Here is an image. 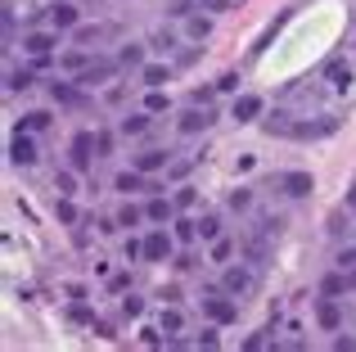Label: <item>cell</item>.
<instances>
[{"label":"cell","instance_id":"ac0fdd59","mask_svg":"<svg viewBox=\"0 0 356 352\" xmlns=\"http://www.w3.org/2000/svg\"><path fill=\"white\" fill-rule=\"evenodd\" d=\"M325 77H330V86L339 90V95H348L352 81H356V68H352V63H343V59H330V63H325Z\"/></svg>","mask_w":356,"mask_h":352},{"label":"cell","instance_id":"11a10c76","mask_svg":"<svg viewBox=\"0 0 356 352\" xmlns=\"http://www.w3.org/2000/svg\"><path fill=\"white\" fill-rule=\"evenodd\" d=\"M348 212H356V181H352V190H348V203H343Z\"/></svg>","mask_w":356,"mask_h":352},{"label":"cell","instance_id":"8d00e7d4","mask_svg":"<svg viewBox=\"0 0 356 352\" xmlns=\"http://www.w3.org/2000/svg\"><path fill=\"white\" fill-rule=\"evenodd\" d=\"M140 221H149V217H145V208H136V203H122V208H118V226L136 230Z\"/></svg>","mask_w":356,"mask_h":352},{"label":"cell","instance_id":"7c38bea8","mask_svg":"<svg viewBox=\"0 0 356 352\" xmlns=\"http://www.w3.org/2000/svg\"><path fill=\"white\" fill-rule=\"evenodd\" d=\"M212 18H217V14H208V9H194V14H185V27H181L185 41H190V45H203V41L212 36Z\"/></svg>","mask_w":356,"mask_h":352},{"label":"cell","instance_id":"4fadbf2b","mask_svg":"<svg viewBox=\"0 0 356 352\" xmlns=\"http://www.w3.org/2000/svg\"><path fill=\"white\" fill-rule=\"evenodd\" d=\"M176 212H181V208H176V199H167V194H158V190H154V199L145 203L149 226H172V221H176Z\"/></svg>","mask_w":356,"mask_h":352},{"label":"cell","instance_id":"6da1fadb","mask_svg":"<svg viewBox=\"0 0 356 352\" xmlns=\"http://www.w3.org/2000/svg\"><path fill=\"white\" fill-rule=\"evenodd\" d=\"M199 307H203V321H217V326H235L239 321V298L226 294L221 285H208V289H203Z\"/></svg>","mask_w":356,"mask_h":352},{"label":"cell","instance_id":"4dcf8cb0","mask_svg":"<svg viewBox=\"0 0 356 352\" xmlns=\"http://www.w3.org/2000/svg\"><path fill=\"white\" fill-rule=\"evenodd\" d=\"M145 109L149 113H167V109H172V95H167V86H154V90H145Z\"/></svg>","mask_w":356,"mask_h":352},{"label":"cell","instance_id":"d6a6232c","mask_svg":"<svg viewBox=\"0 0 356 352\" xmlns=\"http://www.w3.org/2000/svg\"><path fill=\"white\" fill-rule=\"evenodd\" d=\"M199 239H203V244L221 239V212H203V217H199Z\"/></svg>","mask_w":356,"mask_h":352},{"label":"cell","instance_id":"816d5d0a","mask_svg":"<svg viewBox=\"0 0 356 352\" xmlns=\"http://www.w3.org/2000/svg\"><path fill=\"white\" fill-rule=\"evenodd\" d=\"M104 99H108V104H122V99H127V86H122V81H118V86H108Z\"/></svg>","mask_w":356,"mask_h":352},{"label":"cell","instance_id":"ffe728a7","mask_svg":"<svg viewBox=\"0 0 356 352\" xmlns=\"http://www.w3.org/2000/svg\"><path fill=\"white\" fill-rule=\"evenodd\" d=\"M316 326H321V330H339L343 326L339 298H330V294H325V298H316Z\"/></svg>","mask_w":356,"mask_h":352},{"label":"cell","instance_id":"7a4b0ae2","mask_svg":"<svg viewBox=\"0 0 356 352\" xmlns=\"http://www.w3.org/2000/svg\"><path fill=\"white\" fill-rule=\"evenodd\" d=\"M212 122H217V109L212 104H185L181 113H176V136L190 141V136H203Z\"/></svg>","mask_w":356,"mask_h":352},{"label":"cell","instance_id":"8992f818","mask_svg":"<svg viewBox=\"0 0 356 352\" xmlns=\"http://www.w3.org/2000/svg\"><path fill=\"white\" fill-rule=\"evenodd\" d=\"M99 154H95V131H77L72 136V145H68V168H77V172H90V163H95Z\"/></svg>","mask_w":356,"mask_h":352},{"label":"cell","instance_id":"7402d4cb","mask_svg":"<svg viewBox=\"0 0 356 352\" xmlns=\"http://www.w3.org/2000/svg\"><path fill=\"white\" fill-rule=\"evenodd\" d=\"M172 235H176V244H181V248L199 244V217H185V212H176V221H172Z\"/></svg>","mask_w":356,"mask_h":352},{"label":"cell","instance_id":"f546056e","mask_svg":"<svg viewBox=\"0 0 356 352\" xmlns=\"http://www.w3.org/2000/svg\"><path fill=\"white\" fill-rule=\"evenodd\" d=\"M176 45L181 41H176V32H167V27H158V32L149 36V50L154 54H176Z\"/></svg>","mask_w":356,"mask_h":352},{"label":"cell","instance_id":"681fc988","mask_svg":"<svg viewBox=\"0 0 356 352\" xmlns=\"http://www.w3.org/2000/svg\"><path fill=\"white\" fill-rule=\"evenodd\" d=\"M199 9H208V14H226L230 9V0H194Z\"/></svg>","mask_w":356,"mask_h":352},{"label":"cell","instance_id":"f6af8a7d","mask_svg":"<svg viewBox=\"0 0 356 352\" xmlns=\"http://www.w3.org/2000/svg\"><path fill=\"white\" fill-rule=\"evenodd\" d=\"M217 90H221V95H239V72H221Z\"/></svg>","mask_w":356,"mask_h":352},{"label":"cell","instance_id":"e0dca14e","mask_svg":"<svg viewBox=\"0 0 356 352\" xmlns=\"http://www.w3.org/2000/svg\"><path fill=\"white\" fill-rule=\"evenodd\" d=\"M280 190H284L289 199H307V194L316 190V176L312 172H284L280 176Z\"/></svg>","mask_w":356,"mask_h":352},{"label":"cell","instance_id":"9c48e42d","mask_svg":"<svg viewBox=\"0 0 356 352\" xmlns=\"http://www.w3.org/2000/svg\"><path fill=\"white\" fill-rule=\"evenodd\" d=\"M261 109H266V104H261V95H252V90H239V95L230 99V118H235L239 127L257 122V118H261Z\"/></svg>","mask_w":356,"mask_h":352},{"label":"cell","instance_id":"484cf974","mask_svg":"<svg viewBox=\"0 0 356 352\" xmlns=\"http://www.w3.org/2000/svg\"><path fill=\"white\" fill-rule=\"evenodd\" d=\"M348 289H352V280H348V271H343V266H339V271H330V275L321 280V294H330V298H343Z\"/></svg>","mask_w":356,"mask_h":352},{"label":"cell","instance_id":"d6986e66","mask_svg":"<svg viewBox=\"0 0 356 352\" xmlns=\"http://www.w3.org/2000/svg\"><path fill=\"white\" fill-rule=\"evenodd\" d=\"M113 190H118V194H145V190H158V185H149L145 172L131 168V172H118V176H113Z\"/></svg>","mask_w":356,"mask_h":352},{"label":"cell","instance_id":"8fae6325","mask_svg":"<svg viewBox=\"0 0 356 352\" xmlns=\"http://www.w3.org/2000/svg\"><path fill=\"white\" fill-rule=\"evenodd\" d=\"M172 77H176V63H167V59L145 63V68L136 72V81H140L145 90H154V86H172Z\"/></svg>","mask_w":356,"mask_h":352},{"label":"cell","instance_id":"1f68e13d","mask_svg":"<svg viewBox=\"0 0 356 352\" xmlns=\"http://www.w3.org/2000/svg\"><path fill=\"white\" fill-rule=\"evenodd\" d=\"M230 212L252 217V212H257V194H252V190H235V194H230Z\"/></svg>","mask_w":356,"mask_h":352},{"label":"cell","instance_id":"f5cc1de1","mask_svg":"<svg viewBox=\"0 0 356 352\" xmlns=\"http://www.w3.org/2000/svg\"><path fill=\"white\" fill-rule=\"evenodd\" d=\"M334 352H356V339L352 335H339V339H334Z\"/></svg>","mask_w":356,"mask_h":352},{"label":"cell","instance_id":"cb8c5ba5","mask_svg":"<svg viewBox=\"0 0 356 352\" xmlns=\"http://www.w3.org/2000/svg\"><path fill=\"white\" fill-rule=\"evenodd\" d=\"M50 122H54V118H50V109H27L18 127H23V131H32V136H41V131H50Z\"/></svg>","mask_w":356,"mask_h":352},{"label":"cell","instance_id":"5b68a950","mask_svg":"<svg viewBox=\"0 0 356 352\" xmlns=\"http://www.w3.org/2000/svg\"><path fill=\"white\" fill-rule=\"evenodd\" d=\"M257 271V266H252ZM248 266H226V275H221V289L235 294V298H252L257 294V275H252Z\"/></svg>","mask_w":356,"mask_h":352},{"label":"cell","instance_id":"d590c367","mask_svg":"<svg viewBox=\"0 0 356 352\" xmlns=\"http://www.w3.org/2000/svg\"><path fill=\"white\" fill-rule=\"evenodd\" d=\"M172 199H176V208H181V212L199 208V190H194L190 181H181V185H176V194H172Z\"/></svg>","mask_w":356,"mask_h":352},{"label":"cell","instance_id":"ba28073f","mask_svg":"<svg viewBox=\"0 0 356 352\" xmlns=\"http://www.w3.org/2000/svg\"><path fill=\"white\" fill-rule=\"evenodd\" d=\"M118 68H122L118 59H95L86 72H81V77H72V81H77L81 90H95V86H104V81H113V77H118Z\"/></svg>","mask_w":356,"mask_h":352},{"label":"cell","instance_id":"ab89813d","mask_svg":"<svg viewBox=\"0 0 356 352\" xmlns=\"http://www.w3.org/2000/svg\"><path fill=\"white\" fill-rule=\"evenodd\" d=\"M145 307H149V303L140 298V294H127V298H122V317H127V321H140V317H145Z\"/></svg>","mask_w":356,"mask_h":352},{"label":"cell","instance_id":"44dd1931","mask_svg":"<svg viewBox=\"0 0 356 352\" xmlns=\"http://www.w3.org/2000/svg\"><path fill=\"white\" fill-rule=\"evenodd\" d=\"M118 63L122 68H131V72H140L149 63V41H131V45H122L118 50Z\"/></svg>","mask_w":356,"mask_h":352},{"label":"cell","instance_id":"277c9868","mask_svg":"<svg viewBox=\"0 0 356 352\" xmlns=\"http://www.w3.org/2000/svg\"><path fill=\"white\" fill-rule=\"evenodd\" d=\"M59 36L63 32H54V27H32V32H23V54L27 59H41V54H59Z\"/></svg>","mask_w":356,"mask_h":352},{"label":"cell","instance_id":"db71d44e","mask_svg":"<svg viewBox=\"0 0 356 352\" xmlns=\"http://www.w3.org/2000/svg\"><path fill=\"white\" fill-rule=\"evenodd\" d=\"M158 298H163V303H181V289H176V285H167V289L158 294Z\"/></svg>","mask_w":356,"mask_h":352},{"label":"cell","instance_id":"f1b7e54d","mask_svg":"<svg viewBox=\"0 0 356 352\" xmlns=\"http://www.w3.org/2000/svg\"><path fill=\"white\" fill-rule=\"evenodd\" d=\"M32 68H9L5 72V90H9V95H18V90H32Z\"/></svg>","mask_w":356,"mask_h":352},{"label":"cell","instance_id":"f907efd6","mask_svg":"<svg viewBox=\"0 0 356 352\" xmlns=\"http://www.w3.org/2000/svg\"><path fill=\"white\" fill-rule=\"evenodd\" d=\"M194 9H199V5H190V0H172V9H167V14H172V18H185V14H194Z\"/></svg>","mask_w":356,"mask_h":352},{"label":"cell","instance_id":"3957f363","mask_svg":"<svg viewBox=\"0 0 356 352\" xmlns=\"http://www.w3.org/2000/svg\"><path fill=\"white\" fill-rule=\"evenodd\" d=\"M176 257V235L167 226H149L145 230V262H172Z\"/></svg>","mask_w":356,"mask_h":352},{"label":"cell","instance_id":"5bb4252c","mask_svg":"<svg viewBox=\"0 0 356 352\" xmlns=\"http://www.w3.org/2000/svg\"><path fill=\"white\" fill-rule=\"evenodd\" d=\"M45 18H50V27H54V32H72V27L81 23V9L72 5V0H54Z\"/></svg>","mask_w":356,"mask_h":352},{"label":"cell","instance_id":"9a60e30c","mask_svg":"<svg viewBox=\"0 0 356 352\" xmlns=\"http://www.w3.org/2000/svg\"><path fill=\"white\" fill-rule=\"evenodd\" d=\"M90 63H95V54H90L86 45H72V50H63V54H59V72H68V77H81Z\"/></svg>","mask_w":356,"mask_h":352},{"label":"cell","instance_id":"4316f807","mask_svg":"<svg viewBox=\"0 0 356 352\" xmlns=\"http://www.w3.org/2000/svg\"><path fill=\"white\" fill-rule=\"evenodd\" d=\"M72 41H77V45H86V50H95V45L99 41H104V27H90V23H77V27H72Z\"/></svg>","mask_w":356,"mask_h":352},{"label":"cell","instance_id":"83f0119b","mask_svg":"<svg viewBox=\"0 0 356 352\" xmlns=\"http://www.w3.org/2000/svg\"><path fill=\"white\" fill-rule=\"evenodd\" d=\"M158 326H163L167 335H181V330H185V312L176 307V303H163V317H158Z\"/></svg>","mask_w":356,"mask_h":352},{"label":"cell","instance_id":"603a6c76","mask_svg":"<svg viewBox=\"0 0 356 352\" xmlns=\"http://www.w3.org/2000/svg\"><path fill=\"white\" fill-rule=\"evenodd\" d=\"M50 99L59 109H72V104H81V86H77V81H59V77H54L50 81Z\"/></svg>","mask_w":356,"mask_h":352},{"label":"cell","instance_id":"52a82bcc","mask_svg":"<svg viewBox=\"0 0 356 352\" xmlns=\"http://www.w3.org/2000/svg\"><path fill=\"white\" fill-rule=\"evenodd\" d=\"M9 163H14V168H36V136L32 131H23V127L14 131V141H9Z\"/></svg>","mask_w":356,"mask_h":352},{"label":"cell","instance_id":"60d3db41","mask_svg":"<svg viewBox=\"0 0 356 352\" xmlns=\"http://www.w3.org/2000/svg\"><path fill=\"white\" fill-rule=\"evenodd\" d=\"M113 150H118V136L108 131V127H99V131H95V154H99V159H108Z\"/></svg>","mask_w":356,"mask_h":352},{"label":"cell","instance_id":"7bdbcfd3","mask_svg":"<svg viewBox=\"0 0 356 352\" xmlns=\"http://www.w3.org/2000/svg\"><path fill=\"white\" fill-rule=\"evenodd\" d=\"M122 253H127V262H145V235H131L122 244Z\"/></svg>","mask_w":356,"mask_h":352},{"label":"cell","instance_id":"ee69618b","mask_svg":"<svg viewBox=\"0 0 356 352\" xmlns=\"http://www.w3.org/2000/svg\"><path fill=\"white\" fill-rule=\"evenodd\" d=\"M334 266H343V271H356V244L339 248V253H334Z\"/></svg>","mask_w":356,"mask_h":352},{"label":"cell","instance_id":"2e32d148","mask_svg":"<svg viewBox=\"0 0 356 352\" xmlns=\"http://www.w3.org/2000/svg\"><path fill=\"white\" fill-rule=\"evenodd\" d=\"M154 131V113H127V118H118V136H127V141H140V136H149Z\"/></svg>","mask_w":356,"mask_h":352},{"label":"cell","instance_id":"c3c4849f","mask_svg":"<svg viewBox=\"0 0 356 352\" xmlns=\"http://www.w3.org/2000/svg\"><path fill=\"white\" fill-rule=\"evenodd\" d=\"M172 266H176V271H194V266H199V257H194L190 248H181V253L172 257Z\"/></svg>","mask_w":356,"mask_h":352},{"label":"cell","instance_id":"d4e9b609","mask_svg":"<svg viewBox=\"0 0 356 352\" xmlns=\"http://www.w3.org/2000/svg\"><path fill=\"white\" fill-rule=\"evenodd\" d=\"M230 257H235V239L221 235V239H212V244H208V262L212 266H230Z\"/></svg>","mask_w":356,"mask_h":352},{"label":"cell","instance_id":"836d02e7","mask_svg":"<svg viewBox=\"0 0 356 352\" xmlns=\"http://www.w3.org/2000/svg\"><path fill=\"white\" fill-rule=\"evenodd\" d=\"M54 217H59L63 226H77V203H72V194H54Z\"/></svg>","mask_w":356,"mask_h":352},{"label":"cell","instance_id":"f35d334b","mask_svg":"<svg viewBox=\"0 0 356 352\" xmlns=\"http://www.w3.org/2000/svg\"><path fill=\"white\" fill-rule=\"evenodd\" d=\"M252 221H257L261 235H280L284 230V217H270V212H252Z\"/></svg>","mask_w":356,"mask_h":352},{"label":"cell","instance_id":"bcb514c9","mask_svg":"<svg viewBox=\"0 0 356 352\" xmlns=\"http://www.w3.org/2000/svg\"><path fill=\"white\" fill-rule=\"evenodd\" d=\"M270 335V330H257V335H248V339H243V348H248V352H257V348H275V339H266Z\"/></svg>","mask_w":356,"mask_h":352},{"label":"cell","instance_id":"7dc6e473","mask_svg":"<svg viewBox=\"0 0 356 352\" xmlns=\"http://www.w3.org/2000/svg\"><path fill=\"white\" fill-rule=\"evenodd\" d=\"M190 168H194V159H172L167 176H172V181H185V176H190Z\"/></svg>","mask_w":356,"mask_h":352},{"label":"cell","instance_id":"30bf717a","mask_svg":"<svg viewBox=\"0 0 356 352\" xmlns=\"http://www.w3.org/2000/svg\"><path fill=\"white\" fill-rule=\"evenodd\" d=\"M131 168L145 172V176H154V172L172 168V150H163V145H149V150H140L136 159H131Z\"/></svg>","mask_w":356,"mask_h":352},{"label":"cell","instance_id":"74e56055","mask_svg":"<svg viewBox=\"0 0 356 352\" xmlns=\"http://www.w3.org/2000/svg\"><path fill=\"white\" fill-rule=\"evenodd\" d=\"M217 330H221L217 321H208V326L199 330V339H194V348H208V352H212V348H221V335H217Z\"/></svg>","mask_w":356,"mask_h":352},{"label":"cell","instance_id":"b9f144b4","mask_svg":"<svg viewBox=\"0 0 356 352\" xmlns=\"http://www.w3.org/2000/svg\"><path fill=\"white\" fill-rule=\"evenodd\" d=\"M243 257H248V266H266V244H261V239H248V244H243Z\"/></svg>","mask_w":356,"mask_h":352},{"label":"cell","instance_id":"e575fe53","mask_svg":"<svg viewBox=\"0 0 356 352\" xmlns=\"http://www.w3.org/2000/svg\"><path fill=\"white\" fill-rule=\"evenodd\" d=\"M77 176H81L77 168H59V172H54V181H50L54 194H77Z\"/></svg>","mask_w":356,"mask_h":352}]
</instances>
